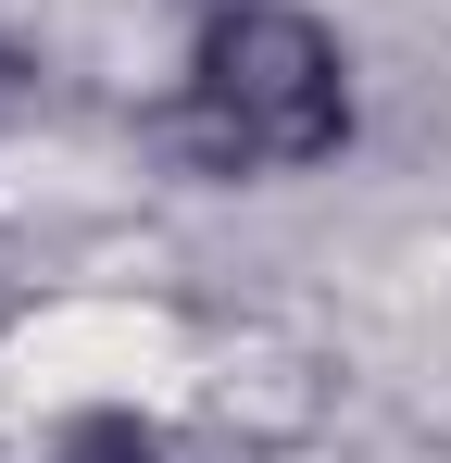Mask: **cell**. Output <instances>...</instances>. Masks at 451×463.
<instances>
[{
	"instance_id": "1",
	"label": "cell",
	"mask_w": 451,
	"mask_h": 463,
	"mask_svg": "<svg viewBox=\"0 0 451 463\" xmlns=\"http://www.w3.org/2000/svg\"><path fill=\"white\" fill-rule=\"evenodd\" d=\"M351 138V63L301 0H226L188 51L176 151L201 175H301Z\"/></svg>"
},
{
	"instance_id": "2",
	"label": "cell",
	"mask_w": 451,
	"mask_h": 463,
	"mask_svg": "<svg viewBox=\"0 0 451 463\" xmlns=\"http://www.w3.org/2000/svg\"><path fill=\"white\" fill-rule=\"evenodd\" d=\"M63 463H176V451L150 439L139 413H88V426H75V439H63Z\"/></svg>"
},
{
	"instance_id": "3",
	"label": "cell",
	"mask_w": 451,
	"mask_h": 463,
	"mask_svg": "<svg viewBox=\"0 0 451 463\" xmlns=\"http://www.w3.org/2000/svg\"><path fill=\"white\" fill-rule=\"evenodd\" d=\"M25 100H38V63H25V38H13V25H0V126H13V113H25Z\"/></svg>"
}]
</instances>
